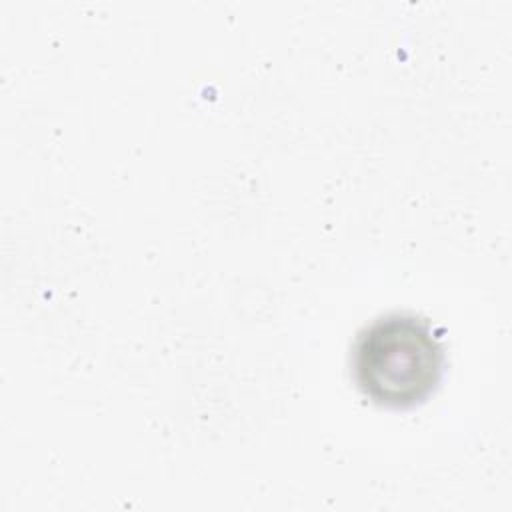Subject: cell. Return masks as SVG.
<instances>
[{"mask_svg": "<svg viewBox=\"0 0 512 512\" xmlns=\"http://www.w3.org/2000/svg\"><path fill=\"white\" fill-rule=\"evenodd\" d=\"M352 368L356 384L372 402L388 408H410L440 382L444 346L428 320L408 312H392L358 332Z\"/></svg>", "mask_w": 512, "mask_h": 512, "instance_id": "cell-1", "label": "cell"}]
</instances>
